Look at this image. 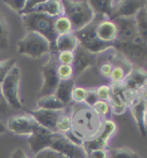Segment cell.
<instances>
[{"label": "cell", "mask_w": 147, "mask_h": 158, "mask_svg": "<svg viewBox=\"0 0 147 158\" xmlns=\"http://www.w3.org/2000/svg\"><path fill=\"white\" fill-rule=\"evenodd\" d=\"M51 149H55L65 156L67 158H87L83 145H79L70 141L64 134L55 132Z\"/></svg>", "instance_id": "10"}, {"label": "cell", "mask_w": 147, "mask_h": 158, "mask_svg": "<svg viewBox=\"0 0 147 158\" xmlns=\"http://www.w3.org/2000/svg\"><path fill=\"white\" fill-rule=\"evenodd\" d=\"M88 89L82 86L75 85L72 91V102L74 103H85Z\"/></svg>", "instance_id": "31"}, {"label": "cell", "mask_w": 147, "mask_h": 158, "mask_svg": "<svg viewBox=\"0 0 147 158\" xmlns=\"http://www.w3.org/2000/svg\"><path fill=\"white\" fill-rule=\"evenodd\" d=\"M39 125L36 119L28 115H18L10 116L7 119L6 129L17 135L30 136L33 133L34 130Z\"/></svg>", "instance_id": "11"}, {"label": "cell", "mask_w": 147, "mask_h": 158, "mask_svg": "<svg viewBox=\"0 0 147 158\" xmlns=\"http://www.w3.org/2000/svg\"><path fill=\"white\" fill-rule=\"evenodd\" d=\"M110 105L111 112L115 115H122L127 110V105L121 94L113 93L110 100L108 101Z\"/></svg>", "instance_id": "25"}, {"label": "cell", "mask_w": 147, "mask_h": 158, "mask_svg": "<svg viewBox=\"0 0 147 158\" xmlns=\"http://www.w3.org/2000/svg\"><path fill=\"white\" fill-rule=\"evenodd\" d=\"M96 35L102 42L113 44L118 37V29L113 20L101 16L96 25Z\"/></svg>", "instance_id": "16"}, {"label": "cell", "mask_w": 147, "mask_h": 158, "mask_svg": "<svg viewBox=\"0 0 147 158\" xmlns=\"http://www.w3.org/2000/svg\"><path fill=\"white\" fill-rule=\"evenodd\" d=\"M110 158H141L133 149L127 147H119L109 149Z\"/></svg>", "instance_id": "27"}, {"label": "cell", "mask_w": 147, "mask_h": 158, "mask_svg": "<svg viewBox=\"0 0 147 158\" xmlns=\"http://www.w3.org/2000/svg\"><path fill=\"white\" fill-rule=\"evenodd\" d=\"M64 15L73 24L74 32H78L92 23L96 14L87 0H63Z\"/></svg>", "instance_id": "3"}, {"label": "cell", "mask_w": 147, "mask_h": 158, "mask_svg": "<svg viewBox=\"0 0 147 158\" xmlns=\"http://www.w3.org/2000/svg\"><path fill=\"white\" fill-rule=\"evenodd\" d=\"M62 111L63 110L53 111V110H47L42 109H36L33 110H28V114L32 116L39 125L52 130L54 132H57L56 124Z\"/></svg>", "instance_id": "17"}, {"label": "cell", "mask_w": 147, "mask_h": 158, "mask_svg": "<svg viewBox=\"0 0 147 158\" xmlns=\"http://www.w3.org/2000/svg\"><path fill=\"white\" fill-rule=\"evenodd\" d=\"M20 82L21 71L18 65L16 64L1 84L2 95L13 110H23V105L20 98Z\"/></svg>", "instance_id": "7"}, {"label": "cell", "mask_w": 147, "mask_h": 158, "mask_svg": "<svg viewBox=\"0 0 147 158\" xmlns=\"http://www.w3.org/2000/svg\"><path fill=\"white\" fill-rule=\"evenodd\" d=\"M113 65L111 64L109 61H105L103 62L101 65H100V73H101L104 77L106 78H110L112 72H113Z\"/></svg>", "instance_id": "38"}, {"label": "cell", "mask_w": 147, "mask_h": 158, "mask_svg": "<svg viewBox=\"0 0 147 158\" xmlns=\"http://www.w3.org/2000/svg\"><path fill=\"white\" fill-rule=\"evenodd\" d=\"M19 16L27 31L37 32L45 37L50 43L51 53H56L55 40L57 37V34L55 32L54 26L55 18L39 12H32Z\"/></svg>", "instance_id": "2"}, {"label": "cell", "mask_w": 147, "mask_h": 158, "mask_svg": "<svg viewBox=\"0 0 147 158\" xmlns=\"http://www.w3.org/2000/svg\"><path fill=\"white\" fill-rule=\"evenodd\" d=\"M146 7V1L141 0H122L114 1L111 19L117 18H135L138 11Z\"/></svg>", "instance_id": "14"}, {"label": "cell", "mask_w": 147, "mask_h": 158, "mask_svg": "<svg viewBox=\"0 0 147 158\" xmlns=\"http://www.w3.org/2000/svg\"><path fill=\"white\" fill-rule=\"evenodd\" d=\"M67 106L62 102H61L55 95L44 96L37 99V109H42L53 111H62L66 110Z\"/></svg>", "instance_id": "22"}, {"label": "cell", "mask_w": 147, "mask_h": 158, "mask_svg": "<svg viewBox=\"0 0 147 158\" xmlns=\"http://www.w3.org/2000/svg\"><path fill=\"white\" fill-rule=\"evenodd\" d=\"M118 29V42L129 43L139 41L135 18H117L112 19Z\"/></svg>", "instance_id": "15"}, {"label": "cell", "mask_w": 147, "mask_h": 158, "mask_svg": "<svg viewBox=\"0 0 147 158\" xmlns=\"http://www.w3.org/2000/svg\"><path fill=\"white\" fill-rule=\"evenodd\" d=\"M57 75L60 81L74 78V71L72 65L59 64L57 66Z\"/></svg>", "instance_id": "32"}, {"label": "cell", "mask_w": 147, "mask_h": 158, "mask_svg": "<svg viewBox=\"0 0 147 158\" xmlns=\"http://www.w3.org/2000/svg\"><path fill=\"white\" fill-rule=\"evenodd\" d=\"M54 26L57 36L74 32L73 24L69 18L65 15H62L55 18Z\"/></svg>", "instance_id": "26"}, {"label": "cell", "mask_w": 147, "mask_h": 158, "mask_svg": "<svg viewBox=\"0 0 147 158\" xmlns=\"http://www.w3.org/2000/svg\"><path fill=\"white\" fill-rule=\"evenodd\" d=\"M69 113L71 116L70 131L82 143L95 137L100 133L105 119L99 116L92 107L85 103H75Z\"/></svg>", "instance_id": "1"}, {"label": "cell", "mask_w": 147, "mask_h": 158, "mask_svg": "<svg viewBox=\"0 0 147 158\" xmlns=\"http://www.w3.org/2000/svg\"><path fill=\"white\" fill-rule=\"evenodd\" d=\"M17 51L19 56L37 59L50 55L51 45L50 43L42 35L27 31L17 43Z\"/></svg>", "instance_id": "4"}, {"label": "cell", "mask_w": 147, "mask_h": 158, "mask_svg": "<svg viewBox=\"0 0 147 158\" xmlns=\"http://www.w3.org/2000/svg\"><path fill=\"white\" fill-rule=\"evenodd\" d=\"M87 158H110L108 149H94L87 152Z\"/></svg>", "instance_id": "39"}, {"label": "cell", "mask_w": 147, "mask_h": 158, "mask_svg": "<svg viewBox=\"0 0 147 158\" xmlns=\"http://www.w3.org/2000/svg\"><path fill=\"white\" fill-rule=\"evenodd\" d=\"M74 86H75L74 78L60 81L54 95L68 107L72 102V91Z\"/></svg>", "instance_id": "20"}, {"label": "cell", "mask_w": 147, "mask_h": 158, "mask_svg": "<svg viewBox=\"0 0 147 158\" xmlns=\"http://www.w3.org/2000/svg\"><path fill=\"white\" fill-rule=\"evenodd\" d=\"M6 130H7V129H6V126H5L2 122L0 121V135H1V134H3V133H5Z\"/></svg>", "instance_id": "44"}, {"label": "cell", "mask_w": 147, "mask_h": 158, "mask_svg": "<svg viewBox=\"0 0 147 158\" xmlns=\"http://www.w3.org/2000/svg\"><path fill=\"white\" fill-rule=\"evenodd\" d=\"M95 93H96L97 98L99 100L108 102L110 100L112 95H113V90L111 88V85L103 84V85L99 86L95 89Z\"/></svg>", "instance_id": "34"}, {"label": "cell", "mask_w": 147, "mask_h": 158, "mask_svg": "<svg viewBox=\"0 0 147 158\" xmlns=\"http://www.w3.org/2000/svg\"><path fill=\"white\" fill-rule=\"evenodd\" d=\"M98 100L99 99L97 98L96 93H95V89H88V93H87V99L85 101V104L92 107Z\"/></svg>", "instance_id": "40"}, {"label": "cell", "mask_w": 147, "mask_h": 158, "mask_svg": "<svg viewBox=\"0 0 147 158\" xmlns=\"http://www.w3.org/2000/svg\"><path fill=\"white\" fill-rule=\"evenodd\" d=\"M10 109V107L9 103L5 100L4 96L1 94L0 95V115L7 114L9 112Z\"/></svg>", "instance_id": "41"}, {"label": "cell", "mask_w": 147, "mask_h": 158, "mask_svg": "<svg viewBox=\"0 0 147 158\" xmlns=\"http://www.w3.org/2000/svg\"><path fill=\"white\" fill-rule=\"evenodd\" d=\"M33 12L43 13L55 19L59 16L64 15V8L62 1L61 0H39Z\"/></svg>", "instance_id": "18"}, {"label": "cell", "mask_w": 147, "mask_h": 158, "mask_svg": "<svg viewBox=\"0 0 147 158\" xmlns=\"http://www.w3.org/2000/svg\"><path fill=\"white\" fill-rule=\"evenodd\" d=\"M102 15L96 14L95 19L92 23L88 24L87 27L74 32L78 38L80 44H81L86 50L91 52L92 54L100 56L113 47V44H106L100 40L96 35V25Z\"/></svg>", "instance_id": "5"}, {"label": "cell", "mask_w": 147, "mask_h": 158, "mask_svg": "<svg viewBox=\"0 0 147 158\" xmlns=\"http://www.w3.org/2000/svg\"><path fill=\"white\" fill-rule=\"evenodd\" d=\"M145 126H147V107L146 110H145Z\"/></svg>", "instance_id": "46"}, {"label": "cell", "mask_w": 147, "mask_h": 158, "mask_svg": "<svg viewBox=\"0 0 147 158\" xmlns=\"http://www.w3.org/2000/svg\"><path fill=\"white\" fill-rule=\"evenodd\" d=\"M93 110L96 112L99 116H101L102 118L106 119V116L111 113V109L109 102L106 101L98 100L92 106Z\"/></svg>", "instance_id": "33"}, {"label": "cell", "mask_w": 147, "mask_h": 158, "mask_svg": "<svg viewBox=\"0 0 147 158\" xmlns=\"http://www.w3.org/2000/svg\"><path fill=\"white\" fill-rule=\"evenodd\" d=\"M2 94V89H1V84H0V95Z\"/></svg>", "instance_id": "47"}, {"label": "cell", "mask_w": 147, "mask_h": 158, "mask_svg": "<svg viewBox=\"0 0 147 158\" xmlns=\"http://www.w3.org/2000/svg\"><path fill=\"white\" fill-rule=\"evenodd\" d=\"M71 130V116L69 112L65 111V110L62 112L60 117L57 121L56 130L57 132L65 134Z\"/></svg>", "instance_id": "28"}, {"label": "cell", "mask_w": 147, "mask_h": 158, "mask_svg": "<svg viewBox=\"0 0 147 158\" xmlns=\"http://www.w3.org/2000/svg\"><path fill=\"white\" fill-rule=\"evenodd\" d=\"M147 78V72L142 69L133 70L123 82L125 89L141 90Z\"/></svg>", "instance_id": "21"}, {"label": "cell", "mask_w": 147, "mask_h": 158, "mask_svg": "<svg viewBox=\"0 0 147 158\" xmlns=\"http://www.w3.org/2000/svg\"><path fill=\"white\" fill-rule=\"evenodd\" d=\"M121 95L126 102L127 109H129L134 121L137 123L141 135L145 136V114L147 107V98L144 96L141 90L131 89H125Z\"/></svg>", "instance_id": "6"}, {"label": "cell", "mask_w": 147, "mask_h": 158, "mask_svg": "<svg viewBox=\"0 0 147 158\" xmlns=\"http://www.w3.org/2000/svg\"><path fill=\"white\" fill-rule=\"evenodd\" d=\"M17 64V60L13 57H10L5 60H0V84L4 82L10 70Z\"/></svg>", "instance_id": "30"}, {"label": "cell", "mask_w": 147, "mask_h": 158, "mask_svg": "<svg viewBox=\"0 0 147 158\" xmlns=\"http://www.w3.org/2000/svg\"><path fill=\"white\" fill-rule=\"evenodd\" d=\"M139 41L147 47V7L141 9L135 17Z\"/></svg>", "instance_id": "23"}, {"label": "cell", "mask_w": 147, "mask_h": 158, "mask_svg": "<svg viewBox=\"0 0 147 158\" xmlns=\"http://www.w3.org/2000/svg\"><path fill=\"white\" fill-rule=\"evenodd\" d=\"M74 59L72 66L74 71V79L79 77L87 70L96 64L99 56L89 52L81 44H79L76 50L74 51Z\"/></svg>", "instance_id": "13"}, {"label": "cell", "mask_w": 147, "mask_h": 158, "mask_svg": "<svg viewBox=\"0 0 147 158\" xmlns=\"http://www.w3.org/2000/svg\"><path fill=\"white\" fill-rule=\"evenodd\" d=\"M4 3L10 10L20 15L25 8L27 0H8L4 1Z\"/></svg>", "instance_id": "35"}, {"label": "cell", "mask_w": 147, "mask_h": 158, "mask_svg": "<svg viewBox=\"0 0 147 158\" xmlns=\"http://www.w3.org/2000/svg\"><path fill=\"white\" fill-rule=\"evenodd\" d=\"M56 58L59 64L72 65L74 59V54L72 51H62L58 52L56 54Z\"/></svg>", "instance_id": "36"}, {"label": "cell", "mask_w": 147, "mask_h": 158, "mask_svg": "<svg viewBox=\"0 0 147 158\" xmlns=\"http://www.w3.org/2000/svg\"><path fill=\"white\" fill-rule=\"evenodd\" d=\"M8 48V45H5V44H3L2 42H0V51H3Z\"/></svg>", "instance_id": "45"}, {"label": "cell", "mask_w": 147, "mask_h": 158, "mask_svg": "<svg viewBox=\"0 0 147 158\" xmlns=\"http://www.w3.org/2000/svg\"><path fill=\"white\" fill-rule=\"evenodd\" d=\"M117 131V124L114 121L111 119H105L101 131L98 135L92 139L87 140L83 143V147L86 152L91 150L101 149H107L108 143L112 137L115 135Z\"/></svg>", "instance_id": "9"}, {"label": "cell", "mask_w": 147, "mask_h": 158, "mask_svg": "<svg viewBox=\"0 0 147 158\" xmlns=\"http://www.w3.org/2000/svg\"><path fill=\"white\" fill-rule=\"evenodd\" d=\"M56 54L57 53H50L49 60L42 66V85L38 92L39 98L54 95L60 83V79L57 75L58 62Z\"/></svg>", "instance_id": "8"}, {"label": "cell", "mask_w": 147, "mask_h": 158, "mask_svg": "<svg viewBox=\"0 0 147 158\" xmlns=\"http://www.w3.org/2000/svg\"><path fill=\"white\" fill-rule=\"evenodd\" d=\"M10 158H30L27 156L26 152L21 148H17L11 152Z\"/></svg>", "instance_id": "42"}, {"label": "cell", "mask_w": 147, "mask_h": 158, "mask_svg": "<svg viewBox=\"0 0 147 158\" xmlns=\"http://www.w3.org/2000/svg\"><path fill=\"white\" fill-rule=\"evenodd\" d=\"M10 27L5 15L0 11V42L9 46Z\"/></svg>", "instance_id": "29"}, {"label": "cell", "mask_w": 147, "mask_h": 158, "mask_svg": "<svg viewBox=\"0 0 147 158\" xmlns=\"http://www.w3.org/2000/svg\"><path fill=\"white\" fill-rule=\"evenodd\" d=\"M33 158H67L62 154L56 151L55 149L49 148V149H43L41 152L37 153L34 156Z\"/></svg>", "instance_id": "37"}, {"label": "cell", "mask_w": 147, "mask_h": 158, "mask_svg": "<svg viewBox=\"0 0 147 158\" xmlns=\"http://www.w3.org/2000/svg\"><path fill=\"white\" fill-rule=\"evenodd\" d=\"M55 133L54 131L42 126H37L32 134L28 136V143L30 152L35 156L43 149L50 148Z\"/></svg>", "instance_id": "12"}, {"label": "cell", "mask_w": 147, "mask_h": 158, "mask_svg": "<svg viewBox=\"0 0 147 158\" xmlns=\"http://www.w3.org/2000/svg\"><path fill=\"white\" fill-rule=\"evenodd\" d=\"M89 4L95 14L111 18L114 1L113 0H89Z\"/></svg>", "instance_id": "24"}, {"label": "cell", "mask_w": 147, "mask_h": 158, "mask_svg": "<svg viewBox=\"0 0 147 158\" xmlns=\"http://www.w3.org/2000/svg\"><path fill=\"white\" fill-rule=\"evenodd\" d=\"M80 44L78 38L74 32L57 36L55 40V51L56 53L62 51H74Z\"/></svg>", "instance_id": "19"}, {"label": "cell", "mask_w": 147, "mask_h": 158, "mask_svg": "<svg viewBox=\"0 0 147 158\" xmlns=\"http://www.w3.org/2000/svg\"><path fill=\"white\" fill-rule=\"evenodd\" d=\"M141 91H142V93L144 94V96L146 98L147 97V78L145 80V84L143 85L142 89H141Z\"/></svg>", "instance_id": "43"}]
</instances>
